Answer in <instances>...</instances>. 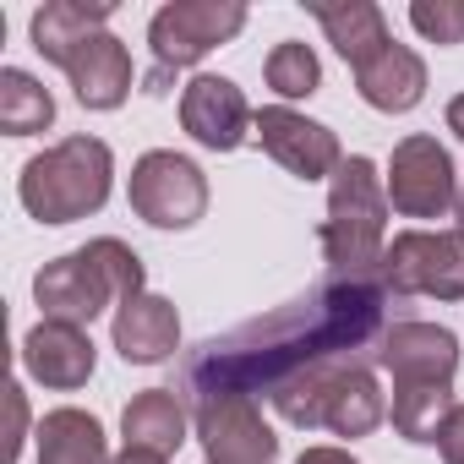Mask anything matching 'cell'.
<instances>
[{
	"label": "cell",
	"instance_id": "26",
	"mask_svg": "<svg viewBox=\"0 0 464 464\" xmlns=\"http://www.w3.org/2000/svg\"><path fill=\"white\" fill-rule=\"evenodd\" d=\"M437 453L442 464H464V404H453L448 420L437 426Z\"/></svg>",
	"mask_w": 464,
	"mask_h": 464
},
{
	"label": "cell",
	"instance_id": "11",
	"mask_svg": "<svg viewBox=\"0 0 464 464\" xmlns=\"http://www.w3.org/2000/svg\"><path fill=\"white\" fill-rule=\"evenodd\" d=\"M34 301H39L44 323H72V328H88V323H93V317L115 301V290H110L104 268L93 263V252L82 246V252H66V257L44 263V268L34 274Z\"/></svg>",
	"mask_w": 464,
	"mask_h": 464
},
{
	"label": "cell",
	"instance_id": "17",
	"mask_svg": "<svg viewBox=\"0 0 464 464\" xmlns=\"http://www.w3.org/2000/svg\"><path fill=\"white\" fill-rule=\"evenodd\" d=\"M355 88H361V99H366L372 110L404 115V110H415V104L426 99V61H420L410 44L393 39L382 55H372V61L355 72Z\"/></svg>",
	"mask_w": 464,
	"mask_h": 464
},
{
	"label": "cell",
	"instance_id": "10",
	"mask_svg": "<svg viewBox=\"0 0 464 464\" xmlns=\"http://www.w3.org/2000/svg\"><path fill=\"white\" fill-rule=\"evenodd\" d=\"M252 131H257L263 153H268L274 164H285L295 180H323V175L334 180V169L344 164L339 137H334L323 121H306V115L290 110V104H268V110H257Z\"/></svg>",
	"mask_w": 464,
	"mask_h": 464
},
{
	"label": "cell",
	"instance_id": "2",
	"mask_svg": "<svg viewBox=\"0 0 464 464\" xmlns=\"http://www.w3.org/2000/svg\"><path fill=\"white\" fill-rule=\"evenodd\" d=\"M110 175L115 153L99 137H61L55 148L34 153L23 164L17 197L39 224H77L110 202Z\"/></svg>",
	"mask_w": 464,
	"mask_h": 464
},
{
	"label": "cell",
	"instance_id": "29",
	"mask_svg": "<svg viewBox=\"0 0 464 464\" xmlns=\"http://www.w3.org/2000/svg\"><path fill=\"white\" fill-rule=\"evenodd\" d=\"M448 131H453V137L464 142V93H459V99L448 104Z\"/></svg>",
	"mask_w": 464,
	"mask_h": 464
},
{
	"label": "cell",
	"instance_id": "28",
	"mask_svg": "<svg viewBox=\"0 0 464 464\" xmlns=\"http://www.w3.org/2000/svg\"><path fill=\"white\" fill-rule=\"evenodd\" d=\"M110 464H169V459L164 453H148V448H121Z\"/></svg>",
	"mask_w": 464,
	"mask_h": 464
},
{
	"label": "cell",
	"instance_id": "9",
	"mask_svg": "<svg viewBox=\"0 0 464 464\" xmlns=\"http://www.w3.org/2000/svg\"><path fill=\"white\" fill-rule=\"evenodd\" d=\"M208 464H279V437L252 404V393H218L191 404Z\"/></svg>",
	"mask_w": 464,
	"mask_h": 464
},
{
	"label": "cell",
	"instance_id": "27",
	"mask_svg": "<svg viewBox=\"0 0 464 464\" xmlns=\"http://www.w3.org/2000/svg\"><path fill=\"white\" fill-rule=\"evenodd\" d=\"M295 464H355V459H350L344 448H306Z\"/></svg>",
	"mask_w": 464,
	"mask_h": 464
},
{
	"label": "cell",
	"instance_id": "18",
	"mask_svg": "<svg viewBox=\"0 0 464 464\" xmlns=\"http://www.w3.org/2000/svg\"><path fill=\"white\" fill-rule=\"evenodd\" d=\"M121 437L126 448H148V453H175L186 442V404L175 388H142L131 393V404L121 410Z\"/></svg>",
	"mask_w": 464,
	"mask_h": 464
},
{
	"label": "cell",
	"instance_id": "15",
	"mask_svg": "<svg viewBox=\"0 0 464 464\" xmlns=\"http://www.w3.org/2000/svg\"><path fill=\"white\" fill-rule=\"evenodd\" d=\"M93 361L99 355H93L88 328H72V323H39L23 339V372L44 388H61V393L82 388L93 377Z\"/></svg>",
	"mask_w": 464,
	"mask_h": 464
},
{
	"label": "cell",
	"instance_id": "8",
	"mask_svg": "<svg viewBox=\"0 0 464 464\" xmlns=\"http://www.w3.org/2000/svg\"><path fill=\"white\" fill-rule=\"evenodd\" d=\"M388 202L404 218H442L459 208V169L437 137H404L388 159Z\"/></svg>",
	"mask_w": 464,
	"mask_h": 464
},
{
	"label": "cell",
	"instance_id": "7",
	"mask_svg": "<svg viewBox=\"0 0 464 464\" xmlns=\"http://www.w3.org/2000/svg\"><path fill=\"white\" fill-rule=\"evenodd\" d=\"M241 28H246V6H241V0H169V6L153 12V23H148L153 66L159 72L197 66L208 50L229 44Z\"/></svg>",
	"mask_w": 464,
	"mask_h": 464
},
{
	"label": "cell",
	"instance_id": "12",
	"mask_svg": "<svg viewBox=\"0 0 464 464\" xmlns=\"http://www.w3.org/2000/svg\"><path fill=\"white\" fill-rule=\"evenodd\" d=\"M377 361L388 366L393 388H453L459 339L437 323H393L377 344Z\"/></svg>",
	"mask_w": 464,
	"mask_h": 464
},
{
	"label": "cell",
	"instance_id": "16",
	"mask_svg": "<svg viewBox=\"0 0 464 464\" xmlns=\"http://www.w3.org/2000/svg\"><path fill=\"white\" fill-rule=\"evenodd\" d=\"M61 72L72 77L82 110H121L131 99V55H126V44L110 28L93 34L82 50H72Z\"/></svg>",
	"mask_w": 464,
	"mask_h": 464
},
{
	"label": "cell",
	"instance_id": "21",
	"mask_svg": "<svg viewBox=\"0 0 464 464\" xmlns=\"http://www.w3.org/2000/svg\"><path fill=\"white\" fill-rule=\"evenodd\" d=\"M39 464H110L104 426L77 404L50 410L39 420Z\"/></svg>",
	"mask_w": 464,
	"mask_h": 464
},
{
	"label": "cell",
	"instance_id": "24",
	"mask_svg": "<svg viewBox=\"0 0 464 464\" xmlns=\"http://www.w3.org/2000/svg\"><path fill=\"white\" fill-rule=\"evenodd\" d=\"M88 252H93V263L104 268V279H110L115 301H131V295H142V257H137L126 241H115V236H99V241H88Z\"/></svg>",
	"mask_w": 464,
	"mask_h": 464
},
{
	"label": "cell",
	"instance_id": "6",
	"mask_svg": "<svg viewBox=\"0 0 464 464\" xmlns=\"http://www.w3.org/2000/svg\"><path fill=\"white\" fill-rule=\"evenodd\" d=\"M388 295L464 301V229H404L382 252Z\"/></svg>",
	"mask_w": 464,
	"mask_h": 464
},
{
	"label": "cell",
	"instance_id": "5",
	"mask_svg": "<svg viewBox=\"0 0 464 464\" xmlns=\"http://www.w3.org/2000/svg\"><path fill=\"white\" fill-rule=\"evenodd\" d=\"M126 202L142 224L153 229H191L202 213H208V175L175 153V148H153L131 164V186H126Z\"/></svg>",
	"mask_w": 464,
	"mask_h": 464
},
{
	"label": "cell",
	"instance_id": "20",
	"mask_svg": "<svg viewBox=\"0 0 464 464\" xmlns=\"http://www.w3.org/2000/svg\"><path fill=\"white\" fill-rule=\"evenodd\" d=\"M312 17L323 23L328 44L350 61V72H361L372 55H382V50L393 44L388 17H382V6H372V0H344V6H312Z\"/></svg>",
	"mask_w": 464,
	"mask_h": 464
},
{
	"label": "cell",
	"instance_id": "25",
	"mask_svg": "<svg viewBox=\"0 0 464 464\" xmlns=\"http://www.w3.org/2000/svg\"><path fill=\"white\" fill-rule=\"evenodd\" d=\"M410 23L431 44H464V0H415Z\"/></svg>",
	"mask_w": 464,
	"mask_h": 464
},
{
	"label": "cell",
	"instance_id": "22",
	"mask_svg": "<svg viewBox=\"0 0 464 464\" xmlns=\"http://www.w3.org/2000/svg\"><path fill=\"white\" fill-rule=\"evenodd\" d=\"M50 121H55V99L34 72H23V66L0 72V131L6 137H34Z\"/></svg>",
	"mask_w": 464,
	"mask_h": 464
},
{
	"label": "cell",
	"instance_id": "3",
	"mask_svg": "<svg viewBox=\"0 0 464 464\" xmlns=\"http://www.w3.org/2000/svg\"><path fill=\"white\" fill-rule=\"evenodd\" d=\"M274 410L312 431V426H328L334 437H366L388 420V399L372 377V366L355 355V361H328V366H312L290 382H279L274 393Z\"/></svg>",
	"mask_w": 464,
	"mask_h": 464
},
{
	"label": "cell",
	"instance_id": "19",
	"mask_svg": "<svg viewBox=\"0 0 464 464\" xmlns=\"http://www.w3.org/2000/svg\"><path fill=\"white\" fill-rule=\"evenodd\" d=\"M110 23V0H50L34 12V50L55 66H66L72 50H82Z\"/></svg>",
	"mask_w": 464,
	"mask_h": 464
},
{
	"label": "cell",
	"instance_id": "23",
	"mask_svg": "<svg viewBox=\"0 0 464 464\" xmlns=\"http://www.w3.org/2000/svg\"><path fill=\"white\" fill-rule=\"evenodd\" d=\"M263 77H268V88H274L279 99H312V93L323 88V61H317V50H312V44L285 39V44H274V50H268Z\"/></svg>",
	"mask_w": 464,
	"mask_h": 464
},
{
	"label": "cell",
	"instance_id": "4",
	"mask_svg": "<svg viewBox=\"0 0 464 464\" xmlns=\"http://www.w3.org/2000/svg\"><path fill=\"white\" fill-rule=\"evenodd\" d=\"M388 180L372 159H344L328 186V218H323V257L334 274H372L382 268L388 241Z\"/></svg>",
	"mask_w": 464,
	"mask_h": 464
},
{
	"label": "cell",
	"instance_id": "13",
	"mask_svg": "<svg viewBox=\"0 0 464 464\" xmlns=\"http://www.w3.org/2000/svg\"><path fill=\"white\" fill-rule=\"evenodd\" d=\"M252 104L229 77H191L180 88V126L191 131V142L213 148V153H236L252 131Z\"/></svg>",
	"mask_w": 464,
	"mask_h": 464
},
{
	"label": "cell",
	"instance_id": "30",
	"mask_svg": "<svg viewBox=\"0 0 464 464\" xmlns=\"http://www.w3.org/2000/svg\"><path fill=\"white\" fill-rule=\"evenodd\" d=\"M459 229H464V186H459Z\"/></svg>",
	"mask_w": 464,
	"mask_h": 464
},
{
	"label": "cell",
	"instance_id": "14",
	"mask_svg": "<svg viewBox=\"0 0 464 464\" xmlns=\"http://www.w3.org/2000/svg\"><path fill=\"white\" fill-rule=\"evenodd\" d=\"M110 334H115V350H121L126 366H159L180 350V312H175V301L142 290V295L115 306Z\"/></svg>",
	"mask_w": 464,
	"mask_h": 464
},
{
	"label": "cell",
	"instance_id": "1",
	"mask_svg": "<svg viewBox=\"0 0 464 464\" xmlns=\"http://www.w3.org/2000/svg\"><path fill=\"white\" fill-rule=\"evenodd\" d=\"M382 306L388 285L382 268L372 274H334L312 295L224 334L208 339L186 361V393L218 399V393H274L279 382L328 366V361H355L372 339H382Z\"/></svg>",
	"mask_w": 464,
	"mask_h": 464
}]
</instances>
